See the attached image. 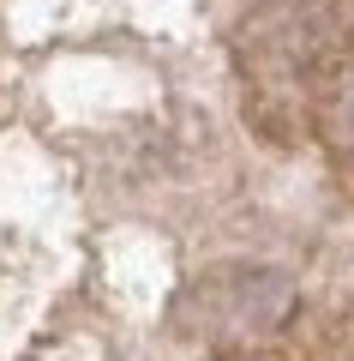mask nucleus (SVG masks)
Listing matches in <instances>:
<instances>
[{
	"label": "nucleus",
	"instance_id": "f257e3e1",
	"mask_svg": "<svg viewBox=\"0 0 354 361\" xmlns=\"http://www.w3.org/2000/svg\"><path fill=\"white\" fill-rule=\"evenodd\" d=\"M289 313H294V283L282 271H222V277H204L198 289H187V301H180L187 331L216 349L265 343L289 325Z\"/></svg>",
	"mask_w": 354,
	"mask_h": 361
},
{
	"label": "nucleus",
	"instance_id": "f03ea898",
	"mask_svg": "<svg viewBox=\"0 0 354 361\" xmlns=\"http://www.w3.org/2000/svg\"><path fill=\"white\" fill-rule=\"evenodd\" d=\"M348 121H354V115H348Z\"/></svg>",
	"mask_w": 354,
	"mask_h": 361
}]
</instances>
